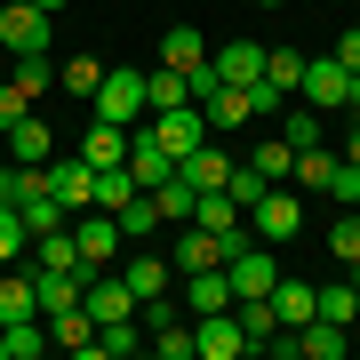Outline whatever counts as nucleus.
Listing matches in <instances>:
<instances>
[{
  "label": "nucleus",
  "mask_w": 360,
  "mask_h": 360,
  "mask_svg": "<svg viewBox=\"0 0 360 360\" xmlns=\"http://www.w3.org/2000/svg\"><path fill=\"white\" fill-rule=\"evenodd\" d=\"M272 104H281V89H240V80H217V89L200 96V112H208V136H232V129H248V120H264Z\"/></svg>",
  "instance_id": "f257e3e1"
},
{
  "label": "nucleus",
  "mask_w": 360,
  "mask_h": 360,
  "mask_svg": "<svg viewBox=\"0 0 360 360\" xmlns=\"http://www.w3.org/2000/svg\"><path fill=\"white\" fill-rule=\"evenodd\" d=\"M248 232H257L264 248L296 240V232H304V193H296V184H264V193H257V208H248Z\"/></svg>",
  "instance_id": "f03ea898"
},
{
  "label": "nucleus",
  "mask_w": 360,
  "mask_h": 360,
  "mask_svg": "<svg viewBox=\"0 0 360 360\" xmlns=\"http://www.w3.org/2000/svg\"><path fill=\"white\" fill-rule=\"evenodd\" d=\"M136 129L153 136V144H160L168 160H184L193 144H208V112H200V104H176V112H144Z\"/></svg>",
  "instance_id": "7ed1b4c3"
},
{
  "label": "nucleus",
  "mask_w": 360,
  "mask_h": 360,
  "mask_svg": "<svg viewBox=\"0 0 360 360\" xmlns=\"http://www.w3.org/2000/svg\"><path fill=\"white\" fill-rule=\"evenodd\" d=\"M89 104H96V120H120V129H136V120H144V72H129V65L104 72Z\"/></svg>",
  "instance_id": "20e7f679"
},
{
  "label": "nucleus",
  "mask_w": 360,
  "mask_h": 360,
  "mask_svg": "<svg viewBox=\"0 0 360 360\" xmlns=\"http://www.w3.org/2000/svg\"><path fill=\"white\" fill-rule=\"evenodd\" d=\"M240 352H248V336L232 321V304L224 312H193V360H240Z\"/></svg>",
  "instance_id": "39448f33"
},
{
  "label": "nucleus",
  "mask_w": 360,
  "mask_h": 360,
  "mask_svg": "<svg viewBox=\"0 0 360 360\" xmlns=\"http://www.w3.org/2000/svg\"><path fill=\"white\" fill-rule=\"evenodd\" d=\"M0 49H8V56H40V49H49V8L8 0V8H0Z\"/></svg>",
  "instance_id": "423d86ee"
},
{
  "label": "nucleus",
  "mask_w": 360,
  "mask_h": 360,
  "mask_svg": "<svg viewBox=\"0 0 360 360\" xmlns=\"http://www.w3.org/2000/svg\"><path fill=\"white\" fill-rule=\"evenodd\" d=\"M80 304H89L96 328L104 321H136V288L120 281V272H89V281H80Z\"/></svg>",
  "instance_id": "0eeeda50"
},
{
  "label": "nucleus",
  "mask_w": 360,
  "mask_h": 360,
  "mask_svg": "<svg viewBox=\"0 0 360 360\" xmlns=\"http://www.w3.org/2000/svg\"><path fill=\"white\" fill-rule=\"evenodd\" d=\"M296 89H304V104H312V112H345L352 72L336 65V56H304V80H296Z\"/></svg>",
  "instance_id": "6e6552de"
},
{
  "label": "nucleus",
  "mask_w": 360,
  "mask_h": 360,
  "mask_svg": "<svg viewBox=\"0 0 360 360\" xmlns=\"http://www.w3.org/2000/svg\"><path fill=\"white\" fill-rule=\"evenodd\" d=\"M72 248H80V272H104L120 257V224L112 208H96V217H72Z\"/></svg>",
  "instance_id": "1a4fd4ad"
},
{
  "label": "nucleus",
  "mask_w": 360,
  "mask_h": 360,
  "mask_svg": "<svg viewBox=\"0 0 360 360\" xmlns=\"http://www.w3.org/2000/svg\"><path fill=\"white\" fill-rule=\"evenodd\" d=\"M224 281H232V296H272V281H281V257H272L264 240H248L240 257H224Z\"/></svg>",
  "instance_id": "9d476101"
},
{
  "label": "nucleus",
  "mask_w": 360,
  "mask_h": 360,
  "mask_svg": "<svg viewBox=\"0 0 360 360\" xmlns=\"http://www.w3.org/2000/svg\"><path fill=\"white\" fill-rule=\"evenodd\" d=\"M40 168H49V193L65 200V208H96V168L80 160V153H49Z\"/></svg>",
  "instance_id": "9b49d317"
},
{
  "label": "nucleus",
  "mask_w": 360,
  "mask_h": 360,
  "mask_svg": "<svg viewBox=\"0 0 360 360\" xmlns=\"http://www.w3.org/2000/svg\"><path fill=\"white\" fill-rule=\"evenodd\" d=\"M80 281H89V272H56V264H32V304H40V321H49V312H72V304H80Z\"/></svg>",
  "instance_id": "f8f14e48"
},
{
  "label": "nucleus",
  "mask_w": 360,
  "mask_h": 360,
  "mask_svg": "<svg viewBox=\"0 0 360 360\" xmlns=\"http://www.w3.org/2000/svg\"><path fill=\"white\" fill-rule=\"evenodd\" d=\"M208 65H217V80H240V89H257V80H264V49H257V40H224Z\"/></svg>",
  "instance_id": "ddd939ff"
},
{
  "label": "nucleus",
  "mask_w": 360,
  "mask_h": 360,
  "mask_svg": "<svg viewBox=\"0 0 360 360\" xmlns=\"http://www.w3.org/2000/svg\"><path fill=\"white\" fill-rule=\"evenodd\" d=\"M176 176L193 184V193H217V184L232 176V153H217V144H193V153L176 160Z\"/></svg>",
  "instance_id": "4468645a"
},
{
  "label": "nucleus",
  "mask_w": 360,
  "mask_h": 360,
  "mask_svg": "<svg viewBox=\"0 0 360 360\" xmlns=\"http://www.w3.org/2000/svg\"><path fill=\"white\" fill-rule=\"evenodd\" d=\"M0 144H8V160H25V168H40V160L56 153V136H49V120H40V112H25V120H16Z\"/></svg>",
  "instance_id": "2eb2a0df"
},
{
  "label": "nucleus",
  "mask_w": 360,
  "mask_h": 360,
  "mask_svg": "<svg viewBox=\"0 0 360 360\" xmlns=\"http://www.w3.org/2000/svg\"><path fill=\"white\" fill-rule=\"evenodd\" d=\"M129 176L144 184V193H153V184H168V176H176V160H168V153H160V144L144 136V129H129Z\"/></svg>",
  "instance_id": "dca6fc26"
},
{
  "label": "nucleus",
  "mask_w": 360,
  "mask_h": 360,
  "mask_svg": "<svg viewBox=\"0 0 360 360\" xmlns=\"http://www.w3.org/2000/svg\"><path fill=\"white\" fill-rule=\"evenodd\" d=\"M352 352V328H336V321H304L296 328V360H345Z\"/></svg>",
  "instance_id": "f3484780"
},
{
  "label": "nucleus",
  "mask_w": 360,
  "mask_h": 360,
  "mask_svg": "<svg viewBox=\"0 0 360 360\" xmlns=\"http://www.w3.org/2000/svg\"><path fill=\"white\" fill-rule=\"evenodd\" d=\"M80 160L89 168H120L129 160V129H120V120H96V129L80 136Z\"/></svg>",
  "instance_id": "a211bd4d"
},
{
  "label": "nucleus",
  "mask_w": 360,
  "mask_h": 360,
  "mask_svg": "<svg viewBox=\"0 0 360 360\" xmlns=\"http://www.w3.org/2000/svg\"><path fill=\"white\" fill-rule=\"evenodd\" d=\"M328 176H336V153H328V144H296V168H288L296 193H328Z\"/></svg>",
  "instance_id": "6ab92c4d"
},
{
  "label": "nucleus",
  "mask_w": 360,
  "mask_h": 360,
  "mask_svg": "<svg viewBox=\"0 0 360 360\" xmlns=\"http://www.w3.org/2000/svg\"><path fill=\"white\" fill-rule=\"evenodd\" d=\"M176 104H193V80H184L176 65L144 72V112H176Z\"/></svg>",
  "instance_id": "aec40b11"
},
{
  "label": "nucleus",
  "mask_w": 360,
  "mask_h": 360,
  "mask_svg": "<svg viewBox=\"0 0 360 360\" xmlns=\"http://www.w3.org/2000/svg\"><path fill=\"white\" fill-rule=\"evenodd\" d=\"M352 312H360V288H352V281H321V288H312V321L352 328Z\"/></svg>",
  "instance_id": "412c9836"
},
{
  "label": "nucleus",
  "mask_w": 360,
  "mask_h": 360,
  "mask_svg": "<svg viewBox=\"0 0 360 360\" xmlns=\"http://www.w3.org/2000/svg\"><path fill=\"white\" fill-rule=\"evenodd\" d=\"M16 321H40V304H32V272H0V328H16Z\"/></svg>",
  "instance_id": "4be33fe9"
},
{
  "label": "nucleus",
  "mask_w": 360,
  "mask_h": 360,
  "mask_svg": "<svg viewBox=\"0 0 360 360\" xmlns=\"http://www.w3.org/2000/svg\"><path fill=\"white\" fill-rule=\"evenodd\" d=\"M49 345H65V352H89V345H96V321H89V304H72V312H49Z\"/></svg>",
  "instance_id": "5701e85b"
},
{
  "label": "nucleus",
  "mask_w": 360,
  "mask_h": 360,
  "mask_svg": "<svg viewBox=\"0 0 360 360\" xmlns=\"http://www.w3.org/2000/svg\"><path fill=\"white\" fill-rule=\"evenodd\" d=\"M272 312H281V328H304L312 321V281H288L281 272V281H272Z\"/></svg>",
  "instance_id": "b1692460"
},
{
  "label": "nucleus",
  "mask_w": 360,
  "mask_h": 360,
  "mask_svg": "<svg viewBox=\"0 0 360 360\" xmlns=\"http://www.w3.org/2000/svg\"><path fill=\"white\" fill-rule=\"evenodd\" d=\"M168 272H176V264H168V257H153V248H136V257H129V272H120V281H129L136 296H160V288H168Z\"/></svg>",
  "instance_id": "393cba45"
},
{
  "label": "nucleus",
  "mask_w": 360,
  "mask_h": 360,
  "mask_svg": "<svg viewBox=\"0 0 360 360\" xmlns=\"http://www.w3.org/2000/svg\"><path fill=\"white\" fill-rule=\"evenodd\" d=\"M160 65H176V72H193V65H208L200 32H193V25H168V40H160Z\"/></svg>",
  "instance_id": "a878e982"
},
{
  "label": "nucleus",
  "mask_w": 360,
  "mask_h": 360,
  "mask_svg": "<svg viewBox=\"0 0 360 360\" xmlns=\"http://www.w3.org/2000/svg\"><path fill=\"white\" fill-rule=\"evenodd\" d=\"M32 264H56V272H80V248H72V224L40 232V240H32Z\"/></svg>",
  "instance_id": "bb28decb"
},
{
  "label": "nucleus",
  "mask_w": 360,
  "mask_h": 360,
  "mask_svg": "<svg viewBox=\"0 0 360 360\" xmlns=\"http://www.w3.org/2000/svg\"><path fill=\"white\" fill-rule=\"evenodd\" d=\"M184 224H208V232H224V224H240V208H232V193L217 184V193H193V217Z\"/></svg>",
  "instance_id": "cd10ccee"
},
{
  "label": "nucleus",
  "mask_w": 360,
  "mask_h": 360,
  "mask_svg": "<svg viewBox=\"0 0 360 360\" xmlns=\"http://www.w3.org/2000/svg\"><path fill=\"white\" fill-rule=\"evenodd\" d=\"M144 193V184L129 176V160H120V168H96V208H129Z\"/></svg>",
  "instance_id": "c85d7f7f"
},
{
  "label": "nucleus",
  "mask_w": 360,
  "mask_h": 360,
  "mask_svg": "<svg viewBox=\"0 0 360 360\" xmlns=\"http://www.w3.org/2000/svg\"><path fill=\"white\" fill-rule=\"evenodd\" d=\"M296 80H304V49H264V89H296Z\"/></svg>",
  "instance_id": "c756f323"
},
{
  "label": "nucleus",
  "mask_w": 360,
  "mask_h": 360,
  "mask_svg": "<svg viewBox=\"0 0 360 360\" xmlns=\"http://www.w3.org/2000/svg\"><path fill=\"white\" fill-rule=\"evenodd\" d=\"M16 217H25V232H32V240H40V232H56V224H65V217H72V208H65V200H56V193H32L25 208H16Z\"/></svg>",
  "instance_id": "7c9ffc66"
},
{
  "label": "nucleus",
  "mask_w": 360,
  "mask_h": 360,
  "mask_svg": "<svg viewBox=\"0 0 360 360\" xmlns=\"http://www.w3.org/2000/svg\"><path fill=\"white\" fill-rule=\"evenodd\" d=\"M112 224H120V240H144V232L160 224V208H153V193H136L129 208H112Z\"/></svg>",
  "instance_id": "2f4dec72"
},
{
  "label": "nucleus",
  "mask_w": 360,
  "mask_h": 360,
  "mask_svg": "<svg viewBox=\"0 0 360 360\" xmlns=\"http://www.w3.org/2000/svg\"><path fill=\"white\" fill-rule=\"evenodd\" d=\"M248 168H257L264 184H288V168H296V144H288V136H281V144H257V160H248Z\"/></svg>",
  "instance_id": "473e14b6"
},
{
  "label": "nucleus",
  "mask_w": 360,
  "mask_h": 360,
  "mask_svg": "<svg viewBox=\"0 0 360 360\" xmlns=\"http://www.w3.org/2000/svg\"><path fill=\"white\" fill-rule=\"evenodd\" d=\"M232 304V281H224V264L217 272H193V312H224Z\"/></svg>",
  "instance_id": "72a5a7b5"
},
{
  "label": "nucleus",
  "mask_w": 360,
  "mask_h": 360,
  "mask_svg": "<svg viewBox=\"0 0 360 360\" xmlns=\"http://www.w3.org/2000/svg\"><path fill=\"white\" fill-rule=\"evenodd\" d=\"M153 208H160L168 224H184V217H193V184H184V176H168V184H153Z\"/></svg>",
  "instance_id": "f704fd0d"
},
{
  "label": "nucleus",
  "mask_w": 360,
  "mask_h": 360,
  "mask_svg": "<svg viewBox=\"0 0 360 360\" xmlns=\"http://www.w3.org/2000/svg\"><path fill=\"white\" fill-rule=\"evenodd\" d=\"M16 89H25V96H40V89H56V65H49V49H40V56H16Z\"/></svg>",
  "instance_id": "c9c22d12"
},
{
  "label": "nucleus",
  "mask_w": 360,
  "mask_h": 360,
  "mask_svg": "<svg viewBox=\"0 0 360 360\" xmlns=\"http://www.w3.org/2000/svg\"><path fill=\"white\" fill-rule=\"evenodd\" d=\"M56 80H65V96H96L104 65H96V56H65V72H56Z\"/></svg>",
  "instance_id": "e433bc0d"
},
{
  "label": "nucleus",
  "mask_w": 360,
  "mask_h": 360,
  "mask_svg": "<svg viewBox=\"0 0 360 360\" xmlns=\"http://www.w3.org/2000/svg\"><path fill=\"white\" fill-rule=\"evenodd\" d=\"M49 352V321H16L8 328V360H40Z\"/></svg>",
  "instance_id": "4c0bfd02"
},
{
  "label": "nucleus",
  "mask_w": 360,
  "mask_h": 360,
  "mask_svg": "<svg viewBox=\"0 0 360 360\" xmlns=\"http://www.w3.org/2000/svg\"><path fill=\"white\" fill-rule=\"evenodd\" d=\"M32 248V232H25V217H16V208H0V272H8L16 257H25Z\"/></svg>",
  "instance_id": "58836bf2"
},
{
  "label": "nucleus",
  "mask_w": 360,
  "mask_h": 360,
  "mask_svg": "<svg viewBox=\"0 0 360 360\" xmlns=\"http://www.w3.org/2000/svg\"><path fill=\"white\" fill-rule=\"evenodd\" d=\"M153 352H160V360H193V321H168V328H153Z\"/></svg>",
  "instance_id": "ea45409f"
},
{
  "label": "nucleus",
  "mask_w": 360,
  "mask_h": 360,
  "mask_svg": "<svg viewBox=\"0 0 360 360\" xmlns=\"http://www.w3.org/2000/svg\"><path fill=\"white\" fill-rule=\"evenodd\" d=\"M328 257H336V264H352V257H360V208H352V217H336V232H328Z\"/></svg>",
  "instance_id": "a19ab883"
},
{
  "label": "nucleus",
  "mask_w": 360,
  "mask_h": 360,
  "mask_svg": "<svg viewBox=\"0 0 360 360\" xmlns=\"http://www.w3.org/2000/svg\"><path fill=\"white\" fill-rule=\"evenodd\" d=\"M25 112H32V96L16 89V80H0V136H8V129H16V120H25Z\"/></svg>",
  "instance_id": "79ce46f5"
},
{
  "label": "nucleus",
  "mask_w": 360,
  "mask_h": 360,
  "mask_svg": "<svg viewBox=\"0 0 360 360\" xmlns=\"http://www.w3.org/2000/svg\"><path fill=\"white\" fill-rule=\"evenodd\" d=\"M281 136H288V144H321V112H288Z\"/></svg>",
  "instance_id": "37998d69"
},
{
  "label": "nucleus",
  "mask_w": 360,
  "mask_h": 360,
  "mask_svg": "<svg viewBox=\"0 0 360 360\" xmlns=\"http://www.w3.org/2000/svg\"><path fill=\"white\" fill-rule=\"evenodd\" d=\"M328 193H336V200H360V168H345V160H336V176H328Z\"/></svg>",
  "instance_id": "c03bdc74"
},
{
  "label": "nucleus",
  "mask_w": 360,
  "mask_h": 360,
  "mask_svg": "<svg viewBox=\"0 0 360 360\" xmlns=\"http://www.w3.org/2000/svg\"><path fill=\"white\" fill-rule=\"evenodd\" d=\"M336 65H345V72H360V25H352L345 40H336Z\"/></svg>",
  "instance_id": "a18cd8bd"
},
{
  "label": "nucleus",
  "mask_w": 360,
  "mask_h": 360,
  "mask_svg": "<svg viewBox=\"0 0 360 360\" xmlns=\"http://www.w3.org/2000/svg\"><path fill=\"white\" fill-rule=\"evenodd\" d=\"M345 168H360V120H352V136H345V153H336Z\"/></svg>",
  "instance_id": "49530a36"
},
{
  "label": "nucleus",
  "mask_w": 360,
  "mask_h": 360,
  "mask_svg": "<svg viewBox=\"0 0 360 360\" xmlns=\"http://www.w3.org/2000/svg\"><path fill=\"white\" fill-rule=\"evenodd\" d=\"M345 112H352V120H360V72H352V96H345Z\"/></svg>",
  "instance_id": "de8ad7c7"
},
{
  "label": "nucleus",
  "mask_w": 360,
  "mask_h": 360,
  "mask_svg": "<svg viewBox=\"0 0 360 360\" xmlns=\"http://www.w3.org/2000/svg\"><path fill=\"white\" fill-rule=\"evenodd\" d=\"M32 8H49V16H56V8H65V0H32Z\"/></svg>",
  "instance_id": "09e8293b"
},
{
  "label": "nucleus",
  "mask_w": 360,
  "mask_h": 360,
  "mask_svg": "<svg viewBox=\"0 0 360 360\" xmlns=\"http://www.w3.org/2000/svg\"><path fill=\"white\" fill-rule=\"evenodd\" d=\"M345 272H352V288H360V257H352V264H345Z\"/></svg>",
  "instance_id": "8fccbe9b"
},
{
  "label": "nucleus",
  "mask_w": 360,
  "mask_h": 360,
  "mask_svg": "<svg viewBox=\"0 0 360 360\" xmlns=\"http://www.w3.org/2000/svg\"><path fill=\"white\" fill-rule=\"evenodd\" d=\"M0 360H8V328H0Z\"/></svg>",
  "instance_id": "3c124183"
},
{
  "label": "nucleus",
  "mask_w": 360,
  "mask_h": 360,
  "mask_svg": "<svg viewBox=\"0 0 360 360\" xmlns=\"http://www.w3.org/2000/svg\"><path fill=\"white\" fill-rule=\"evenodd\" d=\"M257 8H288V0H257Z\"/></svg>",
  "instance_id": "603ef678"
}]
</instances>
